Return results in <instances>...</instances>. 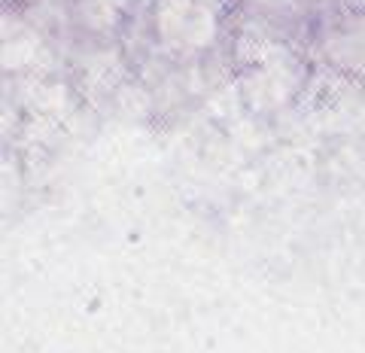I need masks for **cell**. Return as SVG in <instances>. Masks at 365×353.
<instances>
[{"mask_svg": "<svg viewBox=\"0 0 365 353\" xmlns=\"http://www.w3.org/2000/svg\"><path fill=\"white\" fill-rule=\"evenodd\" d=\"M350 6H356V9H365V0H347Z\"/></svg>", "mask_w": 365, "mask_h": 353, "instance_id": "6da1fadb", "label": "cell"}]
</instances>
